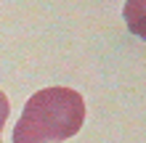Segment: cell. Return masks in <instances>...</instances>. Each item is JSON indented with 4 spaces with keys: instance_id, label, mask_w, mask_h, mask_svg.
I'll return each mask as SVG.
<instances>
[{
    "instance_id": "cell-1",
    "label": "cell",
    "mask_w": 146,
    "mask_h": 143,
    "mask_svg": "<svg viewBox=\"0 0 146 143\" xmlns=\"http://www.w3.org/2000/svg\"><path fill=\"white\" fill-rule=\"evenodd\" d=\"M85 101L72 88H42L27 98L13 127V143H64L80 132Z\"/></svg>"
},
{
    "instance_id": "cell-2",
    "label": "cell",
    "mask_w": 146,
    "mask_h": 143,
    "mask_svg": "<svg viewBox=\"0 0 146 143\" xmlns=\"http://www.w3.org/2000/svg\"><path fill=\"white\" fill-rule=\"evenodd\" d=\"M122 19L130 29V35L146 43V0H125Z\"/></svg>"
},
{
    "instance_id": "cell-3",
    "label": "cell",
    "mask_w": 146,
    "mask_h": 143,
    "mask_svg": "<svg viewBox=\"0 0 146 143\" xmlns=\"http://www.w3.org/2000/svg\"><path fill=\"white\" fill-rule=\"evenodd\" d=\"M8 114H11V103H8V96L0 90V143H3V127H5Z\"/></svg>"
}]
</instances>
